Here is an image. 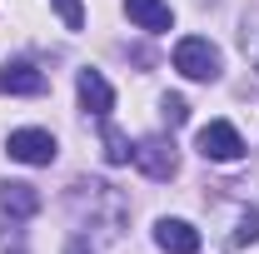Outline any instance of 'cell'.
<instances>
[{
	"label": "cell",
	"instance_id": "7",
	"mask_svg": "<svg viewBox=\"0 0 259 254\" xmlns=\"http://www.w3.org/2000/svg\"><path fill=\"white\" fill-rule=\"evenodd\" d=\"M75 90H80V105H85L90 115H100V120L115 110V90H110V80H105L100 70H80V75H75Z\"/></svg>",
	"mask_w": 259,
	"mask_h": 254
},
{
	"label": "cell",
	"instance_id": "2",
	"mask_svg": "<svg viewBox=\"0 0 259 254\" xmlns=\"http://www.w3.org/2000/svg\"><path fill=\"white\" fill-rule=\"evenodd\" d=\"M175 70L185 75V80H220V70H225V55H220V45L214 40H204V35H185L180 45H175Z\"/></svg>",
	"mask_w": 259,
	"mask_h": 254
},
{
	"label": "cell",
	"instance_id": "10",
	"mask_svg": "<svg viewBox=\"0 0 259 254\" xmlns=\"http://www.w3.org/2000/svg\"><path fill=\"white\" fill-rule=\"evenodd\" d=\"M0 90H5V95H40V90H45V75H40L30 60H10L0 70Z\"/></svg>",
	"mask_w": 259,
	"mask_h": 254
},
{
	"label": "cell",
	"instance_id": "3",
	"mask_svg": "<svg viewBox=\"0 0 259 254\" xmlns=\"http://www.w3.org/2000/svg\"><path fill=\"white\" fill-rule=\"evenodd\" d=\"M135 170L140 175H150V180H175L180 175V155H175V140H164V135H145L140 145H135Z\"/></svg>",
	"mask_w": 259,
	"mask_h": 254
},
{
	"label": "cell",
	"instance_id": "12",
	"mask_svg": "<svg viewBox=\"0 0 259 254\" xmlns=\"http://www.w3.org/2000/svg\"><path fill=\"white\" fill-rule=\"evenodd\" d=\"M50 5H55V15L65 20V30H80L85 25V5L80 0H50Z\"/></svg>",
	"mask_w": 259,
	"mask_h": 254
},
{
	"label": "cell",
	"instance_id": "1",
	"mask_svg": "<svg viewBox=\"0 0 259 254\" xmlns=\"http://www.w3.org/2000/svg\"><path fill=\"white\" fill-rule=\"evenodd\" d=\"M70 209H75V224L90 220V229H95L100 239H115L125 229V215H130L120 190L105 185V180H75L70 185Z\"/></svg>",
	"mask_w": 259,
	"mask_h": 254
},
{
	"label": "cell",
	"instance_id": "13",
	"mask_svg": "<svg viewBox=\"0 0 259 254\" xmlns=\"http://www.w3.org/2000/svg\"><path fill=\"white\" fill-rule=\"evenodd\" d=\"M160 115L169 120V125H185V120H190V105H185L180 95H164L160 100Z\"/></svg>",
	"mask_w": 259,
	"mask_h": 254
},
{
	"label": "cell",
	"instance_id": "5",
	"mask_svg": "<svg viewBox=\"0 0 259 254\" xmlns=\"http://www.w3.org/2000/svg\"><path fill=\"white\" fill-rule=\"evenodd\" d=\"M5 155L20 159V164H50L60 150H55V135H50V130L25 125V130H10V140H5Z\"/></svg>",
	"mask_w": 259,
	"mask_h": 254
},
{
	"label": "cell",
	"instance_id": "4",
	"mask_svg": "<svg viewBox=\"0 0 259 254\" xmlns=\"http://www.w3.org/2000/svg\"><path fill=\"white\" fill-rule=\"evenodd\" d=\"M244 150H249V145H244V135L229 125V120H209V125L199 130V155L214 159V164H234Z\"/></svg>",
	"mask_w": 259,
	"mask_h": 254
},
{
	"label": "cell",
	"instance_id": "6",
	"mask_svg": "<svg viewBox=\"0 0 259 254\" xmlns=\"http://www.w3.org/2000/svg\"><path fill=\"white\" fill-rule=\"evenodd\" d=\"M155 244H160L164 254H199L204 239H199V229H194L190 220H169V215H164V220H155Z\"/></svg>",
	"mask_w": 259,
	"mask_h": 254
},
{
	"label": "cell",
	"instance_id": "9",
	"mask_svg": "<svg viewBox=\"0 0 259 254\" xmlns=\"http://www.w3.org/2000/svg\"><path fill=\"white\" fill-rule=\"evenodd\" d=\"M125 15L140 25V30H150V35L175 30V10H169L164 0H125Z\"/></svg>",
	"mask_w": 259,
	"mask_h": 254
},
{
	"label": "cell",
	"instance_id": "14",
	"mask_svg": "<svg viewBox=\"0 0 259 254\" xmlns=\"http://www.w3.org/2000/svg\"><path fill=\"white\" fill-rule=\"evenodd\" d=\"M70 254H100L95 244H85V239H75V244H70Z\"/></svg>",
	"mask_w": 259,
	"mask_h": 254
},
{
	"label": "cell",
	"instance_id": "8",
	"mask_svg": "<svg viewBox=\"0 0 259 254\" xmlns=\"http://www.w3.org/2000/svg\"><path fill=\"white\" fill-rule=\"evenodd\" d=\"M0 215H10V220L40 215V190L25 185V180H5V185H0Z\"/></svg>",
	"mask_w": 259,
	"mask_h": 254
},
{
	"label": "cell",
	"instance_id": "11",
	"mask_svg": "<svg viewBox=\"0 0 259 254\" xmlns=\"http://www.w3.org/2000/svg\"><path fill=\"white\" fill-rule=\"evenodd\" d=\"M130 155H135V145H130L115 125H105V159H110V164H125Z\"/></svg>",
	"mask_w": 259,
	"mask_h": 254
}]
</instances>
